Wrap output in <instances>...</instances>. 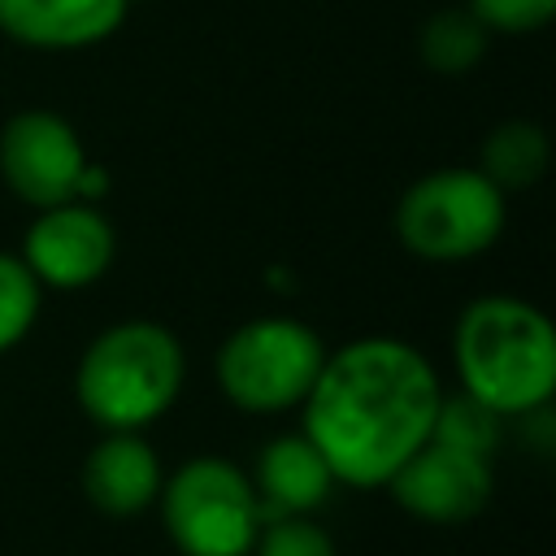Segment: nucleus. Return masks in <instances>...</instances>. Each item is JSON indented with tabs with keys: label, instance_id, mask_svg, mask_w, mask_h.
<instances>
[{
	"label": "nucleus",
	"instance_id": "nucleus-11",
	"mask_svg": "<svg viewBox=\"0 0 556 556\" xmlns=\"http://www.w3.org/2000/svg\"><path fill=\"white\" fill-rule=\"evenodd\" d=\"M126 13L130 0H0V35L35 52H78L117 35Z\"/></svg>",
	"mask_w": 556,
	"mask_h": 556
},
{
	"label": "nucleus",
	"instance_id": "nucleus-17",
	"mask_svg": "<svg viewBox=\"0 0 556 556\" xmlns=\"http://www.w3.org/2000/svg\"><path fill=\"white\" fill-rule=\"evenodd\" d=\"M248 556H339L326 526L313 517H269L256 530V543Z\"/></svg>",
	"mask_w": 556,
	"mask_h": 556
},
{
	"label": "nucleus",
	"instance_id": "nucleus-9",
	"mask_svg": "<svg viewBox=\"0 0 556 556\" xmlns=\"http://www.w3.org/2000/svg\"><path fill=\"white\" fill-rule=\"evenodd\" d=\"M491 460L447 447L439 439H426L391 478L387 491L395 495V504L430 526H460L469 517H478L491 504Z\"/></svg>",
	"mask_w": 556,
	"mask_h": 556
},
{
	"label": "nucleus",
	"instance_id": "nucleus-4",
	"mask_svg": "<svg viewBox=\"0 0 556 556\" xmlns=\"http://www.w3.org/2000/svg\"><path fill=\"white\" fill-rule=\"evenodd\" d=\"M504 230V191L478 165H443L413 178L395 204V235L421 261L482 256Z\"/></svg>",
	"mask_w": 556,
	"mask_h": 556
},
{
	"label": "nucleus",
	"instance_id": "nucleus-18",
	"mask_svg": "<svg viewBox=\"0 0 556 556\" xmlns=\"http://www.w3.org/2000/svg\"><path fill=\"white\" fill-rule=\"evenodd\" d=\"M465 9L500 35H530L543 30L556 13V0H465Z\"/></svg>",
	"mask_w": 556,
	"mask_h": 556
},
{
	"label": "nucleus",
	"instance_id": "nucleus-8",
	"mask_svg": "<svg viewBox=\"0 0 556 556\" xmlns=\"http://www.w3.org/2000/svg\"><path fill=\"white\" fill-rule=\"evenodd\" d=\"M113 252H117L113 222L87 200H65L35 213L17 256L39 287L78 291L104 278V269L113 265Z\"/></svg>",
	"mask_w": 556,
	"mask_h": 556
},
{
	"label": "nucleus",
	"instance_id": "nucleus-7",
	"mask_svg": "<svg viewBox=\"0 0 556 556\" xmlns=\"http://www.w3.org/2000/svg\"><path fill=\"white\" fill-rule=\"evenodd\" d=\"M87 165L78 130L52 109H22L0 126V178L30 208L78 200Z\"/></svg>",
	"mask_w": 556,
	"mask_h": 556
},
{
	"label": "nucleus",
	"instance_id": "nucleus-2",
	"mask_svg": "<svg viewBox=\"0 0 556 556\" xmlns=\"http://www.w3.org/2000/svg\"><path fill=\"white\" fill-rule=\"evenodd\" d=\"M460 391L500 417L547 408L556 391V330L517 295H478L452 330Z\"/></svg>",
	"mask_w": 556,
	"mask_h": 556
},
{
	"label": "nucleus",
	"instance_id": "nucleus-6",
	"mask_svg": "<svg viewBox=\"0 0 556 556\" xmlns=\"http://www.w3.org/2000/svg\"><path fill=\"white\" fill-rule=\"evenodd\" d=\"M326 343L295 317H256L235 326L217 348V387L243 413H282L304 404Z\"/></svg>",
	"mask_w": 556,
	"mask_h": 556
},
{
	"label": "nucleus",
	"instance_id": "nucleus-13",
	"mask_svg": "<svg viewBox=\"0 0 556 556\" xmlns=\"http://www.w3.org/2000/svg\"><path fill=\"white\" fill-rule=\"evenodd\" d=\"M547 130L539 122H526V117H508L500 122L482 148H478V169L508 195V191H526L543 178L547 169Z\"/></svg>",
	"mask_w": 556,
	"mask_h": 556
},
{
	"label": "nucleus",
	"instance_id": "nucleus-12",
	"mask_svg": "<svg viewBox=\"0 0 556 556\" xmlns=\"http://www.w3.org/2000/svg\"><path fill=\"white\" fill-rule=\"evenodd\" d=\"M261 500V517H308L334 491V473L304 434H278L261 447L256 469L248 473Z\"/></svg>",
	"mask_w": 556,
	"mask_h": 556
},
{
	"label": "nucleus",
	"instance_id": "nucleus-14",
	"mask_svg": "<svg viewBox=\"0 0 556 556\" xmlns=\"http://www.w3.org/2000/svg\"><path fill=\"white\" fill-rule=\"evenodd\" d=\"M491 30L460 4V9H439L426 17L417 35V52L434 74H469L486 56Z\"/></svg>",
	"mask_w": 556,
	"mask_h": 556
},
{
	"label": "nucleus",
	"instance_id": "nucleus-5",
	"mask_svg": "<svg viewBox=\"0 0 556 556\" xmlns=\"http://www.w3.org/2000/svg\"><path fill=\"white\" fill-rule=\"evenodd\" d=\"M156 508L182 556H248L265 521L252 478L226 456L182 460L161 482Z\"/></svg>",
	"mask_w": 556,
	"mask_h": 556
},
{
	"label": "nucleus",
	"instance_id": "nucleus-3",
	"mask_svg": "<svg viewBox=\"0 0 556 556\" xmlns=\"http://www.w3.org/2000/svg\"><path fill=\"white\" fill-rule=\"evenodd\" d=\"M187 356L169 326L161 321H117L100 330L74 369L78 408L100 430H143L182 391Z\"/></svg>",
	"mask_w": 556,
	"mask_h": 556
},
{
	"label": "nucleus",
	"instance_id": "nucleus-16",
	"mask_svg": "<svg viewBox=\"0 0 556 556\" xmlns=\"http://www.w3.org/2000/svg\"><path fill=\"white\" fill-rule=\"evenodd\" d=\"M39 300H43V287L22 265V256L0 252V352L17 348L30 334L39 317Z\"/></svg>",
	"mask_w": 556,
	"mask_h": 556
},
{
	"label": "nucleus",
	"instance_id": "nucleus-1",
	"mask_svg": "<svg viewBox=\"0 0 556 556\" xmlns=\"http://www.w3.org/2000/svg\"><path fill=\"white\" fill-rule=\"evenodd\" d=\"M443 387L434 365L404 339L365 334L326 352L304 395V439L334 482L374 491L430 439Z\"/></svg>",
	"mask_w": 556,
	"mask_h": 556
},
{
	"label": "nucleus",
	"instance_id": "nucleus-15",
	"mask_svg": "<svg viewBox=\"0 0 556 556\" xmlns=\"http://www.w3.org/2000/svg\"><path fill=\"white\" fill-rule=\"evenodd\" d=\"M500 434H504V417L491 413L486 404H478L473 395L456 391V395H443L439 400V413H434V426H430V439L447 443V447H460V452H473V456H486L500 447Z\"/></svg>",
	"mask_w": 556,
	"mask_h": 556
},
{
	"label": "nucleus",
	"instance_id": "nucleus-10",
	"mask_svg": "<svg viewBox=\"0 0 556 556\" xmlns=\"http://www.w3.org/2000/svg\"><path fill=\"white\" fill-rule=\"evenodd\" d=\"M161 456L139 430H104L83 460V495L104 517H139L161 495Z\"/></svg>",
	"mask_w": 556,
	"mask_h": 556
}]
</instances>
